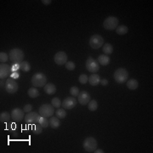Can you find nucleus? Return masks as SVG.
<instances>
[{"label": "nucleus", "instance_id": "f257e3e1", "mask_svg": "<svg viewBox=\"0 0 153 153\" xmlns=\"http://www.w3.org/2000/svg\"><path fill=\"white\" fill-rule=\"evenodd\" d=\"M31 83L35 88L44 87L47 84V77L45 76V74L42 72L35 73L31 79Z\"/></svg>", "mask_w": 153, "mask_h": 153}, {"label": "nucleus", "instance_id": "f03ea898", "mask_svg": "<svg viewBox=\"0 0 153 153\" xmlns=\"http://www.w3.org/2000/svg\"><path fill=\"white\" fill-rule=\"evenodd\" d=\"M9 60L14 64H21L24 59V52L20 49H13L9 54Z\"/></svg>", "mask_w": 153, "mask_h": 153}, {"label": "nucleus", "instance_id": "7ed1b4c3", "mask_svg": "<svg viewBox=\"0 0 153 153\" xmlns=\"http://www.w3.org/2000/svg\"><path fill=\"white\" fill-rule=\"evenodd\" d=\"M113 78L118 84H124L128 81V72L125 68H118L115 71Z\"/></svg>", "mask_w": 153, "mask_h": 153}, {"label": "nucleus", "instance_id": "20e7f679", "mask_svg": "<svg viewBox=\"0 0 153 153\" xmlns=\"http://www.w3.org/2000/svg\"><path fill=\"white\" fill-rule=\"evenodd\" d=\"M55 107L50 104H43L39 107L38 113L43 118H51L55 113Z\"/></svg>", "mask_w": 153, "mask_h": 153}, {"label": "nucleus", "instance_id": "39448f33", "mask_svg": "<svg viewBox=\"0 0 153 153\" xmlns=\"http://www.w3.org/2000/svg\"><path fill=\"white\" fill-rule=\"evenodd\" d=\"M84 149L85 150V152H94L96 149H97V140L93 138V137H87L84 140Z\"/></svg>", "mask_w": 153, "mask_h": 153}, {"label": "nucleus", "instance_id": "423d86ee", "mask_svg": "<svg viewBox=\"0 0 153 153\" xmlns=\"http://www.w3.org/2000/svg\"><path fill=\"white\" fill-rule=\"evenodd\" d=\"M118 23H119V20L117 17L109 16L105 20L103 23V27L106 30H116L117 27H118Z\"/></svg>", "mask_w": 153, "mask_h": 153}, {"label": "nucleus", "instance_id": "0eeeda50", "mask_svg": "<svg viewBox=\"0 0 153 153\" xmlns=\"http://www.w3.org/2000/svg\"><path fill=\"white\" fill-rule=\"evenodd\" d=\"M90 45L92 49H98L104 45V38L99 34H94L90 39Z\"/></svg>", "mask_w": 153, "mask_h": 153}, {"label": "nucleus", "instance_id": "6e6552de", "mask_svg": "<svg viewBox=\"0 0 153 153\" xmlns=\"http://www.w3.org/2000/svg\"><path fill=\"white\" fill-rule=\"evenodd\" d=\"M4 89H5L6 92L9 94H15L18 91L19 87H18V84L15 82V80L10 78L7 79L5 85H4Z\"/></svg>", "mask_w": 153, "mask_h": 153}, {"label": "nucleus", "instance_id": "1a4fd4ad", "mask_svg": "<svg viewBox=\"0 0 153 153\" xmlns=\"http://www.w3.org/2000/svg\"><path fill=\"white\" fill-rule=\"evenodd\" d=\"M85 65H86V69L92 73H96L100 70V65H99L98 61L92 57L88 58V60L86 61Z\"/></svg>", "mask_w": 153, "mask_h": 153}, {"label": "nucleus", "instance_id": "9d476101", "mask_svg": "<svg viewBox=\"0 0 153 153\" xmlns=\"http://www.w3.org/2000/svg\"><path fill=\"white\" fill-rule=\"evenodd\" d=\"M40 114L37 113V112H30L28 113H27L25 115V122H27V124H36L37 122H39L40 120Z\"/></svg>", "mask_w": 153, "mask_h": 153}, {"label": "nucleus", "instance_id": "9b49d317", "mask_svg": "<svg viewBox=\"0 0 153 153\" xmlns=\"http://www.w3.org/2000/svg\"><path fill=\"white\" fill-rule=\"evenodd\" d=\"M77 106V100L74 97H66L63 100L62 106L65 110H71Z\"/></svg>", "mask_w": 153, "mask_h": 153}, {"label": "nucleus", "instance_id": "f8f14e48", "mask_svg": "<svg viewBox=\"0 0 153 153\" xmlns=\"http://www.w3.org/2000/svg\"><path fill=\"white\" fill-rule=\"evenodd\" d=\"M11 118L15 122H21L22 119L25 118V114L24 111L20 109V108H15L11 112Z\"/></svg>", "mask_w": 153, "mask_h": 153}, {"label": "nucleus", "instance_id": "ddd939ff", "mask_svg": "<svg viewBox=\"0 0 153 153\" xmlns=\"http://www.w3.org/2000/svg\"><path fill=\"white\" fill-rule=\"evenodd\" d=\"M90 94L87 91H81L79 92V94L78 95V100L79 102V104L85 106L88 105L89 102L90 101Z\"/></svg>", "mask_w": 153, "mask_h": 153}, {"label": "nucleus", "instance_id": "4468645a", "mask_svg": "<svg viewBox=\"0 0 153 153\" xmlns=\"http://www.w3.org/2000/svg\"><path fill=\"white\" fill-rule=\"evenodd\" d=\"M55 62L59 65H63L67 62V55L64 51H60L55 54L54 57Z\"/></svg>", "mask_w": 153, "mask_h": 153}, {"label": "nucleus", "instance_id": "2eb2a0df", "mask_svg": "<svg viewBox=\"0 0 153 153\" xmlns=\"http://www.w3.org/2000/svg\"><path fill=\"white\" fill-rule=\"evenodd\" d=\"M10 71H11V69L8 64L1 63V65H0V78H1V80L10 76Z\"/></svg>", "mask_w": 153, "mask_h": 153}, {"label": "nucleus", "instance_id": "dca6fc26", "mask_svg": "<svg viewBox=\"0 0 153 153\" xmlns=\"http://www.w3.org/2000/svg\"><path fill=\"white\" fill-rule=\"evenodd\" d=\"M43 90L46 94H48L49 95H52V94H55L56 93V87L52 83L46 84V85L43 87Z\"/></svg>", "mask_w": 153, "mask_h": 153}, {"label": "nucleus", "instance_id": "f3484780", "mask_svg": "<svg viewBox=\"0 0 153 153\" xmlns=\"http://www.w3.org/2000/svg\"><path fill=\"white\" fill-rule=\"evenodd\" d=\"M89 82L92 86H97L100 83V78L98 74L93 73L91 76L89 78Z\"/></svg>", "mask_w": 153, "mask_h": 153}, {"label": "nucleus", "instance_id": "a211bd4d", "mask_svg": "<svg viewBox=\"0 0 153 153\" xmlns=\"http://www.w3.org/2000/svg\"><path fill=\"white\" fill-rule=\"evenodd\" d=\"M49 126L54 128V129H56L58 128L60 126H61V121H60V118H58L56 116L55 117H51L49 118Z\"/></svg>", "mask_w": 153, "mask_h": 153}, {"label": "nucleus", "instance_id": "6ab92c4d", "mask_svg": "<svg viewBox=\"0 0 153 153\" xmlns=\"http://www.w3.org/2000/svg\"><path fill=\"white\" fill-rule=\"evenodd\" d=\"M97 61H98L99 64H100V65H109L111 60H110V57H109L108 55H100V56L98 57Z\"/></svg>", "mask_w": 153, "mask_h": 153}, {"label": "nucleus", "instance_id": "aec40b11", "mask_svg": "<svg viewBox=\"0 0 153 153\" xmlns=\"http://www.w3.org/2000/svg\"><path fill=\"white\" fill-rule=\"evenodd\" d=\"M126 84H127V87L130 90H135L139 87V83L136 79H130V80L127 81Z\"/></svg>", "mask_w": 153, "mask_h": 153}, {"label": "nucleus", "instance_id": "412c9836", "mask_svg": "<svg viewBox=\"0 0 153 153\" xmlns=\"http://www.w3.org/2000/svg\"><path fill=\"white\" fill-rule=\"evenodd\" d=\"M103 52L106 55H109L113 52V46L111 43H105L103 45Z\"/></svg>", "mask_w": 153, "mask_h": 153}, {"label": "nucleus", "instance_id": "4be33fe9", "mask_svg": "<svg viewBox=\"0 0 153 153\" xmlns=\"http://www.w3.org/2000/svg\"><path fill=\"white\" fill-rule=\"evenodd\" d=\"M10 118H11V114H9L7 112H3L0 114V122H9Z\"/></svg>", "mask_w": 153, "mask_h": 153}, {"label": "nucleus", "instance_id": "5701e85b", "mask_svg": "<svg viewBox=\"0 0 153 153\" xmlns=\"http://www.w3.org/2000/svg\"><path fill=\"white\" fill-rule=\"evenodd\" d=\"M128 27L124 26V25H122V26H118L116 29V32L117 34L118 35H125L126 33H128Z\"/></svg>", "mask_w": 153, "mask_h": 153}, {"label": "nucleus", "instance_id": "b1692460", "mask_svg": "<svg viewBox=\"0 0 153 153\" xmlns=\"http://www.w3.org/2000/svg\"><path fill=\"white\" fill-rule=\"evenodd\" d=\"M27 94H28L29 97H31V98H37V97H38V96L40 95L39 91H38V90H37V88H35V87L29 89Z\"/></svg>", "mask_w": 153, "mask_h": 153}, {"label": "nucleus", "instance_id": "393cba45", "mask_svg": "<svg viewBox=\"0 0 153 153\" xmlns=\"http://www.w3.org/2000/svg\"><path fill=\"white\" fill-rule=\"evenodd\" d=\"M88 107H89V110L91 111V112H94L97 110L98 108V102L95 100H92L89 102L88 104Z\"/></svg>", "mask_w": 153, "mask_h": 153}, {"label": "nucleus", "instance_id": "a878e982", "mask_svg": "<svg viewBox=\"0 0 153 153\" xmlns=\"http://www.w3.org/2000/svg\"><path fill=\"white\" fill-rule=\"evenodd\" d=\"M32 131L34 134H40L43 132V127L41 126V124L39 122L33 124V128H32Z\"/></svg>", "mask_w": 153, "mask_h": 153}, {"label": "nucleus", "instance_id": "bb28decb", "mask_svg": "<svg viewBox=\"0 0 153 153\" xmlns=\"http://www.w3.org/2000/svg\"><path fill=\"white\" fill-rule=\"evenodd\" d=\"M55 115H56V117L58 118H60V119H63V118H65V117H66V112L64 110V108L63 109H61V108H58L57 110H56V112H55Z\"/></svg>", "mask_w": 153, "mask_h": 153}, {"label": "nucleus", "instance_id": "cd10ccee", "mask_svg": "<svg viewBox=\"0 0 153 153\" xmlns=\"http://www.w3.org/2000/svg\"><path fill=\"white\" fill-rule=\"evenodd\" d=\"M20 68H21L22 71H26V72H28V71H30L31 65L27 61H22V62L20 64Z\"/></svg>", "mask_w": 153, "mask_h": 153}, {"label": "nucleus", "instance_id": "c85d7f7f", "mask_svg": "<svg viewBox=\"0 0 153 153\" xmlns=\"http://www.w3.org/2000/svg\"><path fill=\"white\" fill-rule=\"evenodd\" d=\"M51 105L55 107V108H60L61 107V106L62 105V103H61V100L59 99V98H54V99H52V100H51Z\"/></svg>", "mask_w": 153, "mask_h": 153}, {"label": "nucleus", "instance_id": "c756f323", "mask_svg": "<svg viewBox=\"0 0 153 153\" xmlns=\"http://www.w3.org/2000/svg\"><path fill=\"white\" fill-rule=\"evenodd\" d=\"M39 123L41 124V126H42L43 128H48L49 125V120H48L47 118L41 117V118H40V120H39Z\"/></svg>", "mask_w": 153, "mask_h": 153}, {"label": "nucleus", "instance_id": "7c9ffc66", "mask_svg": "<svg viewBox=\"0 0 153 153\" xmlns=\"http://www.w3.org/2000/svg\"><path fill=\"white\" fill-rule=\"evenodd\" d=\"M70 94L73 97H78V95L79 94V90L78 87L73 86L70 89Z\"/></svg>", "mask_w": 153, "mask_h": 153}, {"label": "nucleus", "instance_id": "2f4dec72", "mask_svg": "<svg viewBox=\"0 0 153 153\" xmlns=\"http://www.w3.org/2000/svg\"><path fill=\"white\" fill-rule=\"evenodd\" d=\"M78 81H79V83L81 84H85L88 83L89 78H88V76L86 74H82V75H80V77L78 78Z\"/></svg>", "mask_w": 153, "mask_h": 153}, {"label": "nucleus", "instance_id": "473e14b6", "mask_svg": "<svg viewBox=\"0 0 153 153\" xmlns=\"http://www.w3.org/2000/svg\"><path fill=\"white\" fill-rule=\"evenodd\" d=\"M65 68H66L67 70H69V71H73V70L75 69V67H76L74 62H72V61H67V62L65 64Z\"/></svg>", "mask_w": 153, "mask_h": 153}, {"label": "nucleus", "instance_id": "72a5a7b5", "mask_svg": "<svg viewBox=\"0 0 153 153\" xmlns=\"http://www.w3.org/2000/svg\"><path fill=\"white\" fill-rule=\"evenodd\" d=\"M9 55L6 54V53H4V52H1L0 53V62L1 63H5V62H7L8 60H9Z\"/></svg>", "mask_w": 153, "mask_h": 153}, {"label": "nucleus", "instance_id": "f704fd0d", "mask_svg": "<svg viewBox=\"0 0 153 153\" xmlns=\"http://www.w3.org/2000/svg\"><path fill=\"white\" fill-rule=\"evenodd\" d=\"M31 110H32V106L30 105V104H27V105H26V106L23 107V111H24V112H27V113H28V112H31Z\"/></svg>", "mask_w": 153, "mask_h": 153}, {"label": "nucleus", "instance_id": "c9c22d12", "mask_svg": "<svg viewBox=\"0 0 153 153\" xmlns=\"http://www.w3.org/2000/svg\"><path fill=\"white\" fill-rule=\"evenodd\" d=\"M10 69H11V71H12V72L17 71L19 69H21V68H20V64H14V65L10 67Z\"/></svg>", "mask_w": 153, "mask_h": 153}, {"label": "nucleus", "instance_id": "e433bc0d", "mask_svg": "<svg viewBox=\"0 0 153 153\" xmlns=\"http://www.w3.org/2000/svg\"><path fill=\"white\" fill-rule=\"evenodd\" d=\"M19 77H20V75H19V73L16 72V71L12 72V73L10 74V78H13V79H17V78H19Z\"/></svg>", "mask_w": 153, "mask_h": 153}, {"label": "nucleus", "instance_id": "4c0bfd02", "mask_svg": "<svg viewBox=\"0 0 153 153\" xmlns=\"http://www.w3.org/2000/svg\"><path fill=\"white\" fill-rule=\"evenodd\" d=\"M100 84H101L103 86H106L108 84V80L107 79H102V80H100Z\"/></svg>", "mask_w": 153, "mask_h": 153}, {"label": "nucleus", "instance_id": "58836bf2", "mask_svg": "<svg viewBox=\"0 0 153 153\" xmlns=\"http://www.w3.org/2000/svg\"><path fill=\"white\" fill-rule=\"evenodd\" d=\"M51 0H42V3L44 4V5H49L51 3Z\"/></svg>", "mask_w": 153, "mask_h": 153}, {"label": "nucleus", "instance_id": "ea45409f", "mask_svg": "<svg viewBox=\"0 0 153 153\" xmlns=\"http://www.w3.org/2000/svg\"><path fill=\"white\" fill-rule=\"evenodd\" d=\"M94 152V153H104V152H103L101 149H96Z\"/></svg>", "mask_w": 153, "mask_h": 153}, {"label": "nucleus", "instance_id": "a19ab883", "mask_svg": "<svg viewBox=\"0 0 153 153\" xmlns=\"http://www.w3.org/2000/svg\"><path fill=\"white\" fill-rule=\"evenodd\" d=\"M4 85H5V84H4V83L1 80V88H2L3 86H4Z\"/></svg>", "mask_w": 153, "mask_h": 153}]
</instances>
